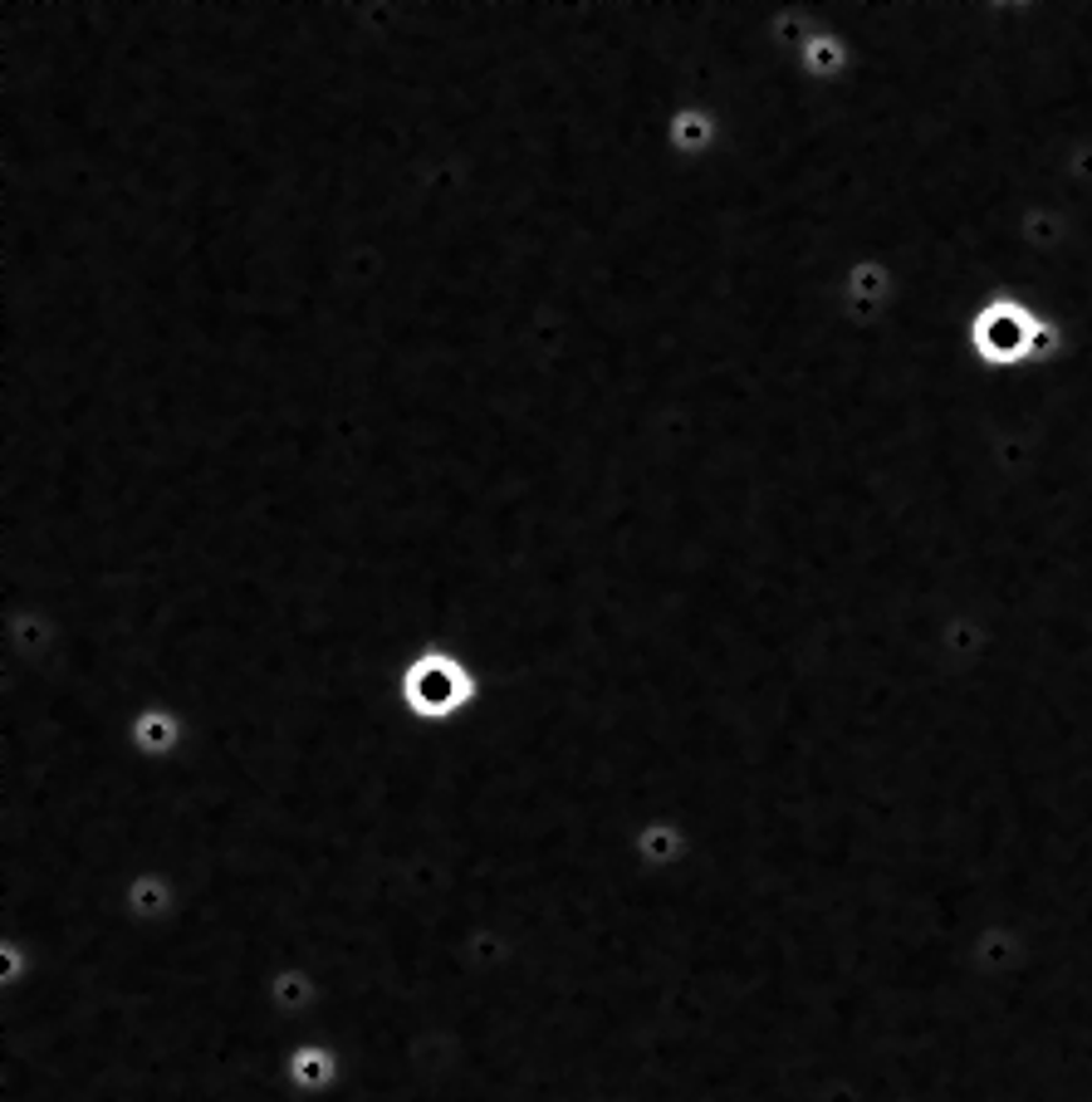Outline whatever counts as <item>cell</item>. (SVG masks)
Segmentation results:
<instances>
[{
  "mask_svg": "<svg viewBox=\"0 0 1092 1102\" xmlns=\"http://www.w3.org/2000/svg\"><path fill=\"white\" fill-rule=\"evenodd\" d=\"M466 696H470V676L461 672V661L441 657V652H427V657L406 672V701H412L421 716H451Z\"/></svg>",
  "mask_w": 1092,
  "mask_h": 1102,
  "instance_id": "cell-1",
  "label": "cell"
}]
</instances>
